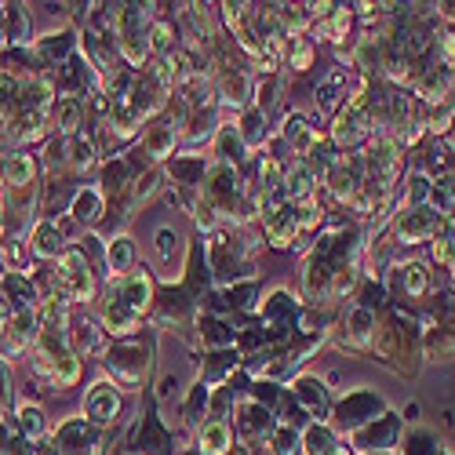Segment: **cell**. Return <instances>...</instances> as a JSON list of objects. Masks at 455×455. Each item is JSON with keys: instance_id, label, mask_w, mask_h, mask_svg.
Returning <instances> with one entry per match:
<instances>
[{"instance_id": "obj_1", "label": "cell", "mask_w": 455, "mask_h": 455, "mask_svg": "<svg viewBox=\"0 0 455 455\" xmlns=\"http://www.w3.org/2000/svg\"><path fill=\"white\" fill-rule=\"evenodd\" d=\"M66 295L69 302H92L95 299V270L92 262L84 259L81 248H66L55 259V270H52V295Z\"/></svg>"}, {"instance_id": "obj_2", "label": "cell", "mask_w": 455, "mask_h": 455, "mask_svg": "<svg viewBox=\"0 0 455 455\" xmlns=\"http://www.w3.org/2000/svg\"><path fill=\"white\" fill-rule=\"evenodd\" d=\"M106 368H109V383L117 390H135L149 371V350L139 343H121L106 350Z\"/></svg>"}, {"instance_id": "obj_3", "label": "cell", "mask_w": 455, "mask_h": 455, "mask_svg": "<svg viewBox=\"0 0 455 455\" xmlns=\"http://www.w3.org/2000/svg\"><path fill=\"white\" fill-rule=\"evenodd\" d=\"M121 411H124V397L109 379H99V383L84 394V419L92 427H113L121 419Z\"/></svg>"}, {"instance_id": "obj_4", "label": "cell", "mask_w": 455, "mask_h": 455, "mask_svg": "<svg viewBox=\"0 0 455 455\" xmlns=\"http://www.w3.org/2000/svg\"><path fill=\"white\" fill-rule=\"evenodd\" d=\"M437 226H441V212H434L430 204H419V208H401L397 212L394 234L404 244H419V241H434Z\"/></svg>"}, {"instance_id": "obj_5", "label": "cell", "mask_w": 455, "mask_h": 455, "mask_svg": "<svg viewBox=\"0 0 455 455\" xmlns=\"http://www.w3.org/2000/svg\"><path fill=\"white\" fill-rule=\"evenodd\" d=\"M59 455H102V441L88 419H69L55 430Z\"/></svg>"}, {"instance_id": "obj_6", "label": "cell", "mask_w": 455, "mask_h": 455, "mask_svg": "<svg viewBox=\"0 0 455 455\" xmlns=\"http://www.w3.org/2000/svg\"><path fill=\"white\" fill-rule=\"evenodd\" d=\"M317 182H321V172L314 168V161H291L284 168L281 189H284V197L291 204H299V201H307V197H317Z\"/></svg>"}, {"instance_id": "obj_7", "label": "cell", "mask_w": 455, "mask_h": 455, "mask_svg": "<svg viewBox=\"0 0 455 455\" xmlns=\"http://www.w3.org/2000/svg\"><path fill=\"white\" fill-rule=\"evenodd\" d=\"M415 92H419L434 109L437 106H451L455 102V69H448V66L427 69L419 77V84H415Z\"/></svg>"}, {"instance_id": "obj_8", "label": "cell", "mask_w": 455, "mask_h": 455, "mask_svg": "<svg viewBox=\"0 0 455 455\" xmlns=\"http://www.w3.org/2000/svg\"><path fill=\"white\" fill-rule=\"evenodd\" d=\"M262 230L274 248H291V241L299 237V222H295V204H281L277 212H270L262 219Z\"/></svg>"}, {"instance_id": "obj_9", "label": "cell", "mask_w": 455, "mask_h": 455, "mask_svg": "<svg viewBox=\"0 0 455 455\" xmlns=\"http://www.w3.org/2000/svg\"><path fill=\"white\" fill-rule=\"evenodd\" d=\"M284 139L291 142V154H295V161H310V154H314V149L321 146V132L307 121V117H299V113H295V117H288L284 121Z\"/></svg>"}, {"instance_id": "obj_10", "label": "cell", "mask_w": 455, "mask_h": 455, "mask_svg": "<svg viewBox=\"0 0 455 455\" xmlns=\"http://www.w3.org/2000/svg\"><path fill=\"white\" fill-rule=\"evenodd\" d=\"M117 295H121V299L128 302V307L142 317L149 307H154V277H149L146 270H135V274H128V277L121 281Z\"/></svg>"}, {"instance_id": "obj_11", "label": "cell", "mask_w": 455, "mask_h": 455, "mask_svg": "<svg viewBox=\"0 0 455 455\" xmlns=\"http://www.w3.org/2000/svg\"><path fill=\"white\" fill-rule=\"evenodd\" d=\"M29 251L36 259H59L66 251V237H62V226L44 219V222H36L33 226V234H29Z\"/></svg>"}, {"instance_id": "obj_12", "label": "cell", "mask_w": 455, "mask_h": 455, "mask_svg": "<svg viewBox=\"0 0 455 455\" xmlns=\"http://www.w3.org/2000/svg\"><path fill=\"white\" fill-rule=\"evenodd\" d=\"M66 324H69V299L59 291L44 295L41 307H36V328L52 331V335H66Z\"/></svg>"}, {"instance_id": "obj_13", "label": "cell", "mask_w": 455, "mask_h": 455, "mask_svg": "<svg viewBox=\"0 0 455 455\" xmlns=\"http://www.w3.org/2000/svg\"><path fill=\"white\" fill-rule=\"evenodd\" d=\"M175 135H179V128H175L172 121L149 124L146 135H142V154H146L149 161H164V157H172V154H175Z\"/></svg>"}, {"instance_id": "obj_14", "label": "cell", "mask_w": 455, "mask_h": 455, "mask_svg": "<svg viewBox=\"0 0 455 455\" xmlns=\"http://www.w3.org/2000/svg\"><path fill=\"white\" fill-rule=\"evenodd\" d=\"M102 324H106V331L109 335H132L135 328H139V314L128 307V302L117 295V291H113L109 295V302H106V307H102Z\"/></svg>"}, {"instance_id": "obj_15", "label": "cell", "mask_w": 455, "mask_h": 455, "mask_svg": "<svg viewBox=\"0 0 455 455\" xmlns=\"http://www.w3.org/2000/svg\"><path fill=\"white\" fill-rule=\"evenodd\" d=\"M234 448V430L226 419H208L197 434V451L201 455H226Z\"/></svg>"}, {"instance_id": "obj_16", "label": "cell", "mask_w": 455, "mask_h": 455, "mask_svg": "<svg viewBox=\"0 0 455 455\" xmlns=\"http://www.w3.org/2000/svg\"><path fill=\"white\" fill-rule=\"evenodd\" d=\"M219 95H222L226 106H234V109L248 106V99H251L248 73H244V69H222V73H219Z\"/></svg>"}, {"instance_id": "obj_17", "label": "cell", "mask_w": 455, "mask_h": 455, "mask_svg": "<svg viewBox=\"0 0 455 455\" xmlns=\"http://www.w3.org/2000/svg\"><path fill=\"white\" fill-rule=\"evenodd\" d=\"M52 117H55L59 135H62V139H73V135L81 132V124H84V102H81L77 95H66V99H59V106L52 109Z\"/></svg>"}, {"instance_id": "obj_18", "label": "cell", "mask_w": 455, "mask_h": 455, "mask_svg": "<svg viewBox=\"0 0 455 455\" xmlns=\"http://www.w3.org/2000/svg\"><path fill=\"white\" fill-rule=\"evenodd\" d=\"M132 262H135V244L128 234H117L106 248V267H109L113 281H124L132 274Z\"/></svg>"}, {"instance_id": "obj_19", "label": "cell", "mask_w": 455, "mask_h": 455, "mask_svg": "<svg viewBox=\"0 0 455 455\" xmlns=\"http://www.w3.org/2000/svg\"><path fill=\"white\" fill-rule=\"evenodd\" d=\"M66 343H69V350L73 354H106V343H102V335H99V328L92 324V321H81V324H73L69 331H66Z\"/></svg>"}, {"instance_id": "obj_20", "label": "cell", "mask_w": 455, "mask_h": 455, "mask_svg": "<svg viewBox=\"0 0 455 455\" xmlns=\"http://www.w3.org/2000/svg\"><path fill=\"white\" fill-rule=\"evenodd\" d=\"M237 430H241L248 441H255V437H270V415H267V408H262V404H255V401L241 404V415H237Z\"/></svg>"}, {"instance_id": "obj_21", "label": "cell", "mask_w": 455, "mask_h": 455, "mask_svg": "<svg viewBox=\"0 0 455 455\" xmlns=\"http://www.w3.org/2000/svg\"><path fill=\"white\" fill-rule=\"evenodd\" d=\"M430 267L427 262H419V259H411V262H404L401 267V288H404V295L408 299H423L427 291H430Z\"/></svg>"}, {"instance_id": "obj_22", "label": "cell", "mask_w": 455, "mask_h": 455, "mask_svg": "<svg viewBox=\"0 0 455 455\" xmlns=\"http://www.w3.org/2000/svg\"><path fill=\"white\" fill-rule=\"evenodd\" d=\"M347 331H350V347H368L371 335H375V314L368 307H354L347 317Z\"/></svg>"}, {"instance_id": "obj_23", "label": "cell", "mask_w": 455, "mask_h": 455, "mask_svg": "<svg viewBox=\"0 0 455 455\" xmlns=\"http://www.w3.org/2000/svg\"><path fill=\"white\" fill-rule=\"evenodd\" d=\"M19 434L26 444H44V411L36 404H19Z\"/></svg>"}, {"instance_id": "obj_24", "label": "cell", "mask_w": 455, "mask_h": 455, "mask_svg": "<svg viewBox=\"0 0 455 455\" xmlns=\"http://www.w3.org/2000/svg\"><path fill=\"white\" fill-rule=\"evenodd\" d=\"M73 219L84 222V226H95L102 219V194L99 189H77V194H73Z\"/></svg>"}, {"instance_id": "obj_25", "label": "cell", "mask_w": 455, "mask_h": 455, "mask_svg": "<svg viewBox=\"0 0 455 455\" xmlns=\"http://www.w3.org/2000/svg\"><path fill=\"white\" fill-rule=\"evenodd\" d=\"M8 189H22V186H36V161L29 154H15L8 157V172H4Z\"/></svg>"}, {"instance_id": "obj_26", "label": "cell", "mask_w": 455, "mask_h": 455, "mask_svg": "<svg viewBox=\"0 0 455 455\" xmlns=\"http://www.w3.org/2000/svg\"><path fill=\"white\" fill-rule=\"evenodd\" d=\"M146 41H149V55H172L175 52V26L168 19H154L146 29Z\"/></svg>"}, {"instance_id": "obj_27", "label": "cell", "mask_w": 455, "mask_h": 455, "mask_svg": "<svg viewBox=\"0 0 455 455\" xmlns=\"http://www.w3.org/2000/svg\"><path fill=\"white\" fill-rule=\"evenodd\" d=\"M77 379H81V357L66 350L55 357V375H52V387L59 390H69V387H77Z\"/></svg>"}, {"instance_id": "obj_28", "label": "cell", "mask_w": 455, "mask_h": 455, "mask_svg": "<svg viewBox=\"0 0 455 455\" xmlns=\"http://www.w3.org/2000/svg\"><path fill=\"white\" fill-rule=\"evenodd\" d=\"M69 146H73V154H69L66 161H69V168H73V172H88V168L99 161V157H95V154H99V146H95L84 132L73 135V139H69Z\"/></svg>"}, {"instance_id": "obj_29", "label": "cell", "mask_w": 455, "mask_h": 455, "mask_svg": "<svg viewBox=\"0 0 455 455\" xmlns=\"http://www.w3.org/2000/svg\"><path fill=\"white\" fill-rule=\"evenodd\" d=\"M219 154H222V164H237V161H244V154H248V142L241 139V132L237 128H230V124H226V128H219Z\"/></svg>"}, {"instance_id": "obj_30", "label": "cell", "mask_w": 455, "mask_h": 455, "mask_svg": "<svg viewBox=\"0 0 455 455\" xmlns=\"http://www.w3.org/2000/svg\"><path fill=\"white\" fill-rule=\"evenodd\" d=\"M343 69H335V73H328V81H321L317 84V109L321 113H331L335 109V102H339V92H343Z\"/></svg>"}, {"instance_id": "obj_31", "label": "cell", "mask_w": 455, "mask_h": 455, "mask_svg": "<svg viewBox=\"0 0 455 455\" xmlns=\"http://www.w3.org/2000/svg\"><path fill=\"white\" fill-rule=\"evenodd\" d=\"M302 444H307L310 455H328V451L335 448V434H331L328 427L314 423V427H307V434H302Z\"/></svg>"}, {"instance_id": "obj_32", "label": "cell", "mask_w": 455, "mask_h": 455, "mask_svg": "<svg viewBox=\"0 0 455 455\" xmlns=\"http://www.w3.org/2000/svg\"><path fill=\"white\" fill-rule=\"evenodd\" d=\"M321 219H324V208H321L317 197H307V201H299V204H295L299 234H302V230H314V226H321Z\"/></svg>"}, {"instance_id": "obj_33", "label": "cell", "mask_w": 455, "mask_h": 455, "mask_svg": "<svg viewBox=\"0 0 455 455\" xmlns=\"http://www.w3.org/2000/svg\"><path fill=\"white\" fill-rule=\"evenodd\" d=\"M102 194L106 197H113V194H124L128 189V168H124V161H109L106 164V172H102Z\"/></svg>"}, {"instance_id": "obj_34", "label": "cell", "mask_w": 455, "mask_h": 455, "mask_svg": "<svg viewBox=\"0 0 455 455\" xmlns=\"http://www.w3.org/2000/svg\"><path fill=\"white\" fill-rule=\"evenodd\" d=\"M350 26H354V12H350V8H339V4H335V12L328 15V36H331V41H347Z\"/></svg>"}, {"instance_id": "obj_35", "label": "cell", "mask_w": 455, "mask_h": 455, "mask_svg": "<svg viewBox=\"0 0 455 455\" xmlns=\"http://www.w3.org/2000/svg\"><path fill=\"white\" fill-rule=\"evenodd\" d=\"M154 251H157V259L161 262H175V255L182 251V244H179V234L175 230H157V241H154Z\"/></svg>"}, {"instance_id": "obj_36", "label": "cell", "mask_w": 455, "mask_h": 455, "mask_svg": "<svg viewBox=\"0 0 455 455\" xmlns=\"http://www.w3.org/2000/svg\"><path fill=\"white\" fill-rule=\"evenodd\" d=\"M237 132H241V139H244L248 146H251V142H262V135H267V117H262V109H251Z\"/></svg>"}, {"instance_id": "obj_37", "label": "cell", "mask_w": 455, "mask_h": 455, "mask_svg": "<svg viewBox=\"0 0 455 455\" xmlns=\"http://www.w3.org/2000/svg\"><path fill=\"white\" fill-rule=\"evenodd\" d=\"M270 441H274V455H299L302 448V437L291 427H281L277 434H270Z\"/></svg>"}, {"instance_id": "obj_38", "label": "cell", "mask_w": 455, "mask_h": 455, "mask_svg": "<svg viewBox=\"0 0 455 455\" xmlns=\"http://www.w3.org/2000/svg\"><path fill=\"white\" fill-rule=\"evenodd\" d=\"M295 397H302V401H307L314 411H317V404L324 408V390H321V383H317V379H299V383H295Z\"/></svg>"}, {"instance_id": "obj_39", "label": "cell", "mask_w": 455, "mask_h": 455, "mask_svg": "<svg viewBox=\"0 0 455 455\" xmlns=\"http://www.w3.org/2000/svg\"><path fill=\"white\" fill-rule=\"evenodd\" d=\"M197 175H204V161H189V157H175V182H186V186H194Z\"/></svg>"}, {"instance_id": "obj_40", "label": "cell", "mask_w": 455, "mask_h": 455, "mask_svg": "<svg viewBox=\"0 0 455 455\" xmlns=\"http://www.w3.org/2000/svg\"><path fill=\"white\" fill-rule=\"evenodd\" d=\"M314 44L310 41H302V36H299V41H291V69L295 73H302V69H310L314 66Z\"/></svg>"}, {"instance_id": "obj_41", "label": "cell", "mask_w": 455, "mask_h": 455, "mask_svg": "<svg viewBox=\"0 0 455 455\" xmlns=\"http://www.w3.org/2000/svg\"><path fill=\"white\" fill-rule=\"evenodd\" d=\"M157 189H161V172H157V168L149 172V175H139V179H135V204H142L146 197H154Z\"/></svg>"}, {"instance_id": "obj_42", "label": "cell", "mask_w": 455, "mask_h": 455, "mask_svg": "<svg viewBox=\"0 0 455 455\" xmlns=\"http://www.w3.org/2000/svg\"><path fill=\"white\" fill-rule=\"evenodd\" d=\"M204 404H208V387L197 383V387H194V397H189V404H186L189 423H197V419H201V408H204Z\"/></svg>"}, {"instance_id": "obj_43", "label": "cell", "mask_w": 455, "mask_h": 455, "mask_svg": "<svg viewBox=\"0 0 455 455\" xmlns=\"http://www.w3.org/2000/svg\"><path fill=\"white\" fill-rule=\"evenodd\" d=\"M66 149H69V139H62V135H55L52 142H48V149H44V161L55 168V164H66Z\"/></svg>"}, {"instance_id": "obj_44", "label": "cell", "mask_w": 455, "mask_h": 455, "mask_svg": "<svg viewBox=\"0 0 455 455\" xmlns=\"http://www.w3.org/2000/svg\"><path fill=\"white\" fill-rule=\"evenodd\" d=\"M201 335L208 339L212 347H219V343H234V331H226V324H219V321H212L208 331H201Z\"/></svg>"}, {"instance_id": "obj_45", "label": "cell", "mask_w": 455, "mask_h": 455, "mask_svg": "<svg viewBox=\"0 0 455 455\" xmlns=\"http://www.w3.org/2000/svg\"><path fill=\"white\" fill-rule=\"evenodd\" d=\"M437 52H441V66L455 69V33H444V36H441V44H437Z\"/></svg>"}, {"instance_id": "obj_46", "label": "cell", "mask_w": 455, "mask_h": 455, "mask_svg": "<svg viewBox=\"0 0 455 455\" xmlns=\"http://www.w3.org/2000/svg\"><path fill=\"white\" fill-rule=\"evenodd\" d=\"M451 248H455V241H444V237H434V262H444L448 267V259H451Z\"/></svg>"}, {"instance_id": "obj_47", "label": "cell", "mask_w": 455, "mask_h": 455, "mask_svg": "<svg viewBox=\"0 0 455 455\" xmlns=\"http://www.w3.org/2000/svg\"><path fill=\"white\" fill-rule=\"evenodd\" d=\"M8 321H12V302H8L4 295H0V331L8 328Z\"/></svg>"}, {"instance_id": "obj_48", "label": "cell", "mask_w": 455, "mask_h": 455, "mask_svg": "<svg viewBox=\"0 0 455 455\" xmlns=\"http://www.w3.org/2000/svg\"><path fill=\"white\" fill-rule=\"evenodd\" d=\"M444 142H448V146H451V149H455V121H451V128H448V132H444Z\"/></svg>"}, {"instance_id": "obj_49", "label": "cell", "mask_w": 455, "mask_h": 455, "mask_svg": "<svg viewBox=\"0 0 455 455\" xmlns=\"http://www.w3.org/2000/svg\"><path fill=\"white\" fill-rule=\"evenodd\" d=\"M328 455H354V451H350V448H339V444H335V448H331Z\"/></svg>"}, {"instance_id": "obj_50", "label": "cell", "mask_w": 455, "mask_h": 455, "mask_svg": "<svg viewBox=\"0 0 455 455\" xmlns=\"http://www.w3.org/2000/svg\"><path fill=\"white\" fill-rule=\"evenodd\" d=\"M448 270H451V281H455V248H451V259H448Z\"/></svg>"}, {"instance_id": "obj_51", "label": "cell", "mask_w": 455, "mask_h": 455, "mask_svg": "<svg viewBox=\"0 0 455 455\" xmlns=\"http://www.w3.org/2000/svg\"><path fill=\"white\" fill-rule=\"evenodd\" d=\"M4 172H8V157H0V179H4Z\"/></svg>"}, {"instance_id": "obj_52", "label": "cell", "mask_w": 455, "mask_h": 455, "mask_svg": "<svg viewBox=\"0 0 455 455\" xmlns=\"http://www.w3.org/2000/svg\"><path fill=\"white\" fill-rule=\"evenodd\" d=\"M226 455H248V451H244V448H237V444H234V448H230V451H226Z\"/></svg>"}, {"instance_id": "obj_53", "label": "cell", "mask_w": 455, "mask_h": 455, "mask_svg": "<svg viewBox=\"0 0 455 455\" xmlns=\"http://www.w3.org/2000/svg\"><path fill=\"white\" fill-rule=\"evenodd\" d=\"M0 270H4V267H0Z\"/></svg>"}]
</instances>
